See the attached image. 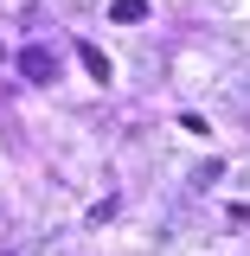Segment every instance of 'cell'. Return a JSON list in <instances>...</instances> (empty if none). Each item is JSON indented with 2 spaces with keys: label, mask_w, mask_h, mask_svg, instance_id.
<instances>
[{
  "label": "cell",
  "mask_w": 250,
  "mask_h": 256,
  "mask_svg": "<svg viewBox=\"0 0 250 256\" xmlns=\"http://www.w3.org/2000/svg\"><path fill=\"white\" fill-rule=\"evenodd\" d=\"M20 77H26V84H52V77H58V58H52L45 45H26V52H20Z\"/></svg>",
  "instance_id": "obj_1"
},
{
  "label": "cell",
  "mask_w": 250,
  "mask_h": 256,
  "mask_svg": "<svg viewBox=\"0 0 250 256\" xmlns=\"http://www.w3.org/2000/svg\"><path fill=\"white\" fill-rule=\"evenodd\" d=\"M109 20L116 26H141L148 20V0H109Z\"/></svg>",
  "instance_id": "obj_2"
},
{
  "label": "cell",
  "mask_w": 250,
  "mask_h": 256,
  "mask_svg": "<svg viewBox=\"0 0 250 256\" xmlns=\"http://www.w3.org/2000/svg\"><path fill=\"white\" fill-rule=\"evenodd\" d=\"M77 58H84V70H90L96 84H109V58H103V52H96V45H84V52H77Z\"/></svg>",
  "instance_id": "obj_3"
}]
</instances>
